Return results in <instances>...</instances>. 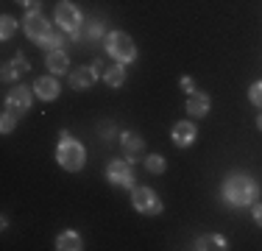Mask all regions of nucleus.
<instances>
[{
  "instance_id": "28",
  "label": "nucleus",
  "mask_w": 262,
  "mask_h": 251,
  "mask_svg": "<svg viewBox=\"0 0 262 251\" xmlns=\"http://www.w3.org/2000/svg\"><path fill=\"white\" fill-rule=\"evenodd\" d=\"M182 87L187 90V95H190V92H195V84H192V78H187V75L182 78Z\"/></svg>"
},
{
  "instance_id": "3",
  "label": "nucleus",
  "mask_w": 262,
  "mask_h": 251,
  "mask_svg": "<svg viewBox=\"0 0 262 251\" xmlns=\"http://www.w3.org/2000/svg\"><path fill=\"white\" fill-rule=\"evenodd\" d=\"M103 45H106L109 56L117 61V65H131V61L137 59V45L126 31H112V34L103 39Z\"/></svg>"
},
{
  "instance_id": "24",
  "label": "nucleus",
  "mask_w": 262,
  "mask_h": 251,
  "mask_svg": "<svg viewBox=\"0 0 262 251\" xmlns=\"http://www.w3.org/2000/svg\"><path fill=\"white\" fill-rule=\"evenodd\" d=\"M248 98H251V103L257 106V109H262V81H254V84H251Z\"/></svg>"
},
{
  "instance_id": "27",
  "label": "nucleus",
  "mask_w": 262,
  "mask_h": 251,
  "mask_svg": "<svg viewBox=\"0 0 262 251\" xmlns=\"http://www.w3.org/2000/svg\"><path fill=\"white\" fill-rule=\"evenodd\" d=\"M92 73H95L98 78H103V61H101V59H95V61H92Z\"/></svg>"
},
{
  "instance_id": "11",
  "label": "nucleus",
  "mask_w": 262,
  "mask_h": 251,
  "mask_svg": "<svg viewBox=\"0 0 262 251\" xmlns=\"http://www.w3.org/2000/svg\"><path fill=\"white\" fill-rule=\"evenodd\" d=\"M120 145H123V151H126L128 162H137L142 154H145V142H142V137L134 134V131H123V134H120Z\"/></svg>"
},
{
  "instance_id": "2",
  "label": "nucleus",
  "mask_w": 262,
  "mask_h": 251,
  "mask_svg": "<svg viewBox=\"0 0 262 251\" xmlns=\"http://www.w3.org/2000/svg\"><path fill=\"white\" fill-rule=\"evenodd\" d=\"M56 162H59L64 171L78 173L81 168H84V162H86V151H84V145H81L76 137H70L67 131H61L59 148H56Z\"/></svg>"
},
{
  "instance_id": "22",
  "label": "nucleus",
  "mask_w": 262,
  "mask_h": 251,
  "mask_svg": "<svg viewBox=\"0 0 262 251\" xmlns=\"http://www.w3.org/2000/svg\"><path fill=\"white\" fill-rule=\"evenodd\" d=\"M145 171L148 173H165L167 171V162H165V156H159V154H151L145 159Z\"/></svg>"
},
{
  "instance_id": "13",
  "label": "nucleus",
  "mask_w": 262,
  "mask_h": 251,
  "mask_svg": "<svg viewBox=\"0 0 262 251\" xmlns=\"http://www.w3.org/2000/svg\"><path fill=\"white\" fill-rule=\"evenodd\" d=\"M209 112V95H204V92H190L187 95V115L192 117H207Z\"/></svg>"
},
{
  "instance_id": "26",
  "label": "nucleus",
  "mask_w": 262,
  "mask_h": 251,
  "mask_svg": "<svg viewBox=\"0 0 262 251\" xmlns=\"http://www.w3.org/2000/svg\"><path fill=\"white\" fill-rule=\"evenodd\" d=\"M101 137H103L106 142H109L112 137H115V126H112V123H106V126H101Z\"/></svg>"
},
{
  "instance_id": "6",
  "label": "nucleus",
  "mask_w": 262,
  "mask_h": 251,
  "mask_svg": "<svg viewBox=\"0 0 262 251\" xmlns=\"http://www.w3.org/2000/svg\"><path fill=\"white\" fill-rule=\"evenodd\" d=\"M131 204H134V210L142 212V215H159L162 212V201L151 187H134V190H131Z\"/></svg>"
},
{
  "instance_id": "23",
  "label": "nucleus",
  "mask_w": 262,
  "mask_h": 251,
  "mask_svg": "<svg viewBox=\"0 0 262 251\" xmlns=\"http://www.w3.org/2000/svg\"><path fill=\"white\" fill-rule=\"evenodd\" d=\"M14 123H17V115L6 109V112H3V117H0V131H3V134H9V131L14 129Z\"/></svg>"
},
{
  "instance_id": "17",
  "label": "nucleus",
  "mask_w": 262,
  "mask_h": 251,
  "mask_svg": "<svg viewBox=\"0 0 262 251\" xmlns=\"http://www.w3.org/2000/svg\"><path fill=\"white\" fill-rule=\"evenodd\" d=\"M56 248H59V251H78V248H84V246H81V235H78V232H61V235L56 237Z\"/></svg>"
},
{
  "instance_id": "16",
  "label": "nucleus",
  "mask_w": 262,
  "mask_h": 251,
  "mask_svg": "<svg viewBox=\"0 0 262 251\" xmlns=\"http://www.w3.org/2000/svg\"><path fill=\"white\" fill-rule=\"evenodd\" d=\"M195 248L198 251H209V248L223 251V248H229V243H226V237H223V235H201L195 240Z\"/></svg>"
},
{
  "instance_id": "29",
  "label": "nucleus",
  "mask_w": 262,
  "mask_h": 251,
  "mask_svg": "<svg viewBox=\"0 0 262 251\" xmlns=\"http://www.w3.org/2000/svg\"><path fill=\"white\" fill-rule=\"evenodd\" d=\"M17 3H20V6H34L36 0H17Z\"/></svg>"
},
{
  "instance_id": "9",
  "label": "nucleus",
  "mask_w": 262,
  "mask_h": 251,
  "mask_svg": "<svg viewBox=\"0 0 262 251\" xmlns=\"http://www.w3.org/2000/svg\"><path fill=\"white\" fill-rule=\"evenodd\" d=\"M170 140H173V145H179V148H190L192 142L198 140L195 123H192V120H179V123H173Z\"/></svg>"
},
{
  "instance_id": "20",
  "label": "nucleus",
  "mask_w": 262,
  "mask_h": 251,
  "mask_svg": "<svg viewBox=\"0 0 262 251\" xmlns=\"http://www.w3.org/2000/svg\"><path fill=\"white\" fill-rule=\"evenodd\" d=\"M14 34H17V20H14V17H9V14H3V17H0V39L9 42Z\"/></svg>"
},
{
  "instance_id": "18",
  "label": "nucleus",
  "mask_w": 262,
  "mask_h": 251,
  "mask_svg": "<svg viewBox=\"0 0 262 251\" xmlns=\"http://www.w3.org/2000/svg\"><path fill=\"white\" fill-rule=\"evenodd\" d=\"M123 81H126V67L123 65H115V67H109V70L103 73V84L106 87H123Z\"/></svg>"
},
{
  "instance_id": "7",
  "label": "nucleus",
  "mask_w": 262,
  "mask_h": 251,
  "mask_svg": "<svg viewBox=\"0 0 262 251\" xmlns=\"http://www.w3.org/2000/svg\"><path fill=\"white\" fill-rule=\"evenodd\" d=\"M134 162L128 159H115L109 162V168H106V179L112 181L115 187H126V190H134Z\"/></svg>"
},
{
  "instance_id": "15",
  "label": "nucleus",
  "mask_w": 262,
  "mask_h": 251,
  "mask_svg": "<svg viewBox=\"0 0 262 251\" xmlns=\"http://www.w3.org/2000/svg\"><path fill=\"white\" fill-rule=\"evenodd\" d=\"M95 78H98V75L95 73H92V67H78V70H73L70 73V87H73V90H90V87L92 84H95Z\"/></svg>"
},
{
  "instance_id": "5",
  "label": "nucleus",
  "mask_w": 262,
  "mask_h": 251,
  "mask_svg": "<svg viewBox=\"0 0 262 251\" xmlns=\"http://www.w3.org/2000/svg\"><path fill=\"white\" fill-rule=\"evenodd\" d=\"M56 25H59L61 31H64L67 36L81 31V9L76 3H70V0H61L59 6H56Z\"/></svg>"
},
{
  "instance_id": "21",
  "label": "nucleus",
  "mask_w": 262,
  "mask_h": 251,
  "mask_svg": "<svg viewBox=\"0 0 262 251\" xmlns=\"http://www.w3.org/2000/svg\"><path fill=\"white\" fill-rule=\"evenodd\" d=\"M61 34H64V31H61V28H53L51 34H48L45 39L39 42V48H45V50H59V48H61V39H64V36H61Z\"/></svg>"
},
{
  "instance_id": "10",
  "label": "nucleus",
  "mask_w": 262,
  "mask_h": 251,
  "mask_svg": "<svg viewBox=\"0 0 262 251\" xmlns=\"http://www.w3.org/2000/svg\"><path fill=\"white\" fill-rule=\"evenodd\" d=\"M61 92L59 81H56V75H39V78L34 81V95L39 100H56Z\"/></svg>"
},
{
  "instance_id": "8",
  "label": "nucleus",
  "mask_w": 262,
  "mask_h": 251,
  "mask_svg": "<svg viewBox=\"0 0 262 251\" xmlns=\"http://www.w3.org/2000/svg\"><path fill=\"white\" fill-rule=\"evenodd\" d=\"M34 87H26V84H17L14 90H9V95H6V109L14 112L17 117L26 115L31 109V100H34Z\"/></svg>"
},
{
  "instance_id": "4",
  "label": "nucleus",
  "mask_w": 262,
  "mask_h": 251,
  "mask_svg": "<svg viewBox=\"0 0 262 251\" xmlns=\"http://www.w3.org/2000/svg\"><path fill=\"white\" fill-rule=\"evenodd\" d=\"M23 31H26V36H28L31 42H36V45H39V42L53 31L51 23L42 17V6L39 3L28 6V14H26V20H23Z\"/></svg>"
},
{
  "instance_id": "1",
  "label": "nucleus",
  "mask_w": 262,
  "mask_h": 251,
  "mask_svg": "<svg viewBox=\"0 0 262 251\" xmlns=\"http://www.w3.org/2000/svg\"><path fill=\"white\" fill-rule=\"evenodd\" d=\"M221 196L229 206H251L254 201H259V184L248 173H232L226 176L221 187Z\"/></svg>"
},
{
  "instance_id": "25",
  "label": "nucleus",
  "mask_w": 262,
  "mask_h": 251,
  "mask_svg": "<svg viewBox=\"0 0 262 251\" xmlns=\"http://www.w3.org/2000/svg\"><path fill=\"white\" fill-rule=\"evenodd\" d=\"M251 212H254V221H257V226H262V201H254Z\"/></svg>"
},
{
  "instance_id": "30",
  "label": "nucleus",
  "mask_w": 262,
  "mask_h": 251,
  "mask_svg": "<svg viewBox=\"0 0 262 251\" xmlns=\"http://www.w3.org/2000/svg\"><path fill=\"white\" fill-rule=\"evenodd\" d=\"M257 129L262 131V112H259V117H257Z\"/></svg>"
},
{
  "instance_id": "14",
  "label": "nucleus",
  "mask_w": 262,
  "mask_h": 251,
  "mask_svg": "<svg viewBox=\"0 0 262 251\" xmlns=\"http://www.w3.org/2000/svg\"><path fill=\"white\" fill-rule=\"evenodd\" d=\"M48 70H51V75H64L67 67H70V56L64 53V50H48V59H45Z\"/></svg>"
},
{
  "instance_id": "12",
  "label": "nucleus",
  "mask_w": 262,
  "mask_h": 251,
  "mask_svg": "<svg viewBox=\"0 0 262 251\" xmlns=\"http://www.w3.org/2000/svg\"><path fill=\"white\" fill-rule=\"evenodd\" d=\"M28 70H31V65H28L26 53H23V50H17L14 59L3 65V81H14L17 75H23V73H28Z\"/></svg>"
},
{
  "instance_id": "19",
  "label": "nucleus",
  "mask_w": 262,
  "mask_h": 251,
  "mask_svg": "<svg viewBox=\"0 0 262 251\" xmlns=\"http://www.w3.org/2000/svg\"><path fill=\"white\" fill-rule=\"evenodd\" d=\"M81 39H86V42L106 39L103 36V23H86V28H81Z\"/></svg>"
}]
</instances>
